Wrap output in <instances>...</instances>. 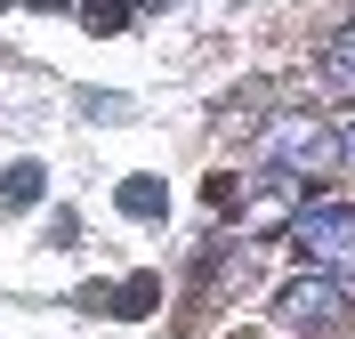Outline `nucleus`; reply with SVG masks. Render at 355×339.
<instances>
[{"label": "nucleus", "instance_id": "nucleus-1", "mask_svg": "<svg viewBox=\"0 0 355 339\" xmlns=\"http://www.w3.org/2000/svg\"><path fill=\"white\" fill-rule=\"evenodd\" d=\"M291 259L299 267H323L339 283H355V202L347 194H307V202L291 210Z\"/></svg>", "mask_w": 355, "mask_h": 339}, {"label": "nucleus", "instance_id": "nucleus-2", "mask_svg": "<svg viewBox=\"0 0 355 339\" xmlns=\"http://www.w3.org/2000/svg\"><path fill=\"white\" fill-rule=\"evenodd\" d=\"M259 162L266 170H283L291 186H307V178H331L339 162V121H323V113H275L259 130Z\"/></svg>", "mask_w": 355, "mask_h": 339}, {"label": "nucleus", "instance_id": "nucleus-3", "mask_svg": "<svg viewBox=\"0 0 355 339\" xmlns=\"http://www.w3.org/2000/svg\"><path fill=\"white\" fill-rule=\"evenodd\" d=\"M347 315H355V283H339V275H323V267H299L283 291H275V323L299 331V339H331Z\"/></svg>", "mask_w": 355, "mask_h": 339}, {"label": "nucleus", "instance_id": "nucleus-4", "mask_svg": "<svg viewBox=\"0 0 355 339\" xmlns=\"http://www.w3.org/2000/svg\"><path fill=\"white\" fill-rule=\"evenodd\" d=\"M315 81H323L331 97H355V24H339L331 41L315 49Z\"/></svg>", "mask_w": 355, "mask_h": 339}, {"label": "nucleus", "instance_id": "nucleus-5", "mask_svg": "<svg viewBox=\"0 0 355 339\" xmlns=\"http://www.w3.org/2000/svg\"><path fill=\"white\" fill-rule=\"evenodd\" d=\"M41 186H49L41 162H8V170H0V202H8V210H33V202H41Z\"/></svg>", "mask_w": 355, "mask_h": 339}, {"label": "nucleus", "instance_id": "nucleus-6", "mask_svg": "<svg viewBox=\"0 0 355 339\" xmlns=\"http://www.w3.org/2000/svg\"><path fill=\"white\" fill-rule=\"evenodd\" d=\"M113 307H121V315H130V323H146V315H154V307H162V283H154V275H130V283L113 291Z\"/></svg>", "mask_w": 355, "mask_h": 339}, {"label": "nucleus", "instance_id": "nucleus-7", "mask_svg": "<svg viewBox=\"0 0 355 339\" xmlns=\"http://www.w3.org/2000/svg\"><path fill=\"white\" fill-rule=\"evenodd\" d=\"M121 210H130V218H162V178H121Z\"/></svg>", "mask_w": 355, "mask_h": 339}, {"label": "nucleus", "instance_id": "nucleus-8", "mask_svg": "<svg viewBox=\"0 0 355 339\" xmlns=\"http://www.w3.org/2000/svg\"><path fill=\"white\" fill-rule=\"evenodd\" d=\"M130 17H137V0H89V8H81L89 33H113V24H130Z\"/></svg>", "mask_w": 355, "mask_h": 339}, {"label": "nucleus", "instance_id": "nucleus-9", "mask_svg": "<svg viewBox=\"0 0 355 339\" xmlns=\"http://www.w3.org/2000/svg\"><path fill=\"white\" fill-rule=\"evenodd\" d=\"M339 154H347V162H355V121H339Z\"/></svg>", "mask_w": 355, "mask_h": 339}, {"label": "nucleus", "instance_id": "nucleus-10", "mask_svg": "<svg viewBox=\"0 0 355 339\" xmlns=\"http://www.w3.org/2000/svg\"><path fill=\"white\" fill-rule=\"evenodd\" d=\"M33 8H73V0H33Z\"/></svg>", "mask_w": 355, "mask_h": 339}, {"label": "nucleus", "instance_id": "nucleus-11", "mask_svg": "<svg viewBox=\"0 0 355 339\" xmlns=\"http://www.w3.org/2000/svg\"><path fill=\"white\" fill-rule=\"evenodd\" d=\"M0 8H8V0H0Z\"/></svg>", "mask_w": 355, "mask_h": 339}]
</instances>
